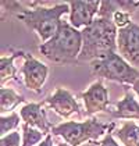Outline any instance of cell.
<instances>
[{
	"label": "cell",
	"instance_id": "cell-1",
	"mask_svg": "<svg viewBox=\"0 0 139 146\" xmlns=\"http://www.w3.org/2000/svg\"><path fill=\"white\" fill-rule=\"evenodd\" d=\"M82 32V50L78 61H91L117 50L118 28L113 20L96 18Z\"/></svg>",
	"mask_w": 139,
	"mask_h": 146
},
{
	"label": "cell",
	"instance_id": "cell-2",
	"mask_svg": "<svg viewBox=\"0 0 139 146\" xmlns=\"http://www.w3.org/2000/svg\"><path fill=\"white\" fill-rule=\"evenodd\" d=\"M82 50V32L71 27L67 21H61L58 32L46 43H42L39 52L47 60L57 64H68L79 58Z\"/></svg>",
	"mask_w": 139,
	"mask_h": 146
},
{
	"label": "cell",
	"instance_id": "cell-3",
	"mask_svg": "<svg viewBox=\"0 0 139 146\" xmlns=\"http://www.w3.org/2000/svg\"><path fill=\"white\" fill-rule=\"evenodd\" d=\"M68 3L56 4L53 7H36L25 9L17 14V18L21 20L28 28L34 29L39 35L42 43H46L58 32L61 25V15L70 13Z\"/></svg>",
	"mask_w": 139,
	"mask_h": 146
},
{
	"label": "cell",
	"instance_id": "cell-4",
	"mask_svg": "<svg viewBox=\"0 0 139 146\" xmlns=\"http://www.w3.org/2000/svg\"><path fill=\"white\" fill-rule=\"evenodd\" d=\"M114 128V123L104 124L96 118H89L86 121H66L58 125H54L52 134L61 136L66 143L71 146H81L91 141H97L106 132Z\"/></svg>",
	"mask_w": 139,
	"mask_h": 146
},
{
	"label": "cell",
	"instance_id": "cell-5",
	"mask_svg": "<svg viewBox=\"0 0 139 146\" xmlns=\"http://www.w3.org/2000/svg\"><path fill=\"white\" fill-rule=\"evenodd\" d=\"M91 70L95 77L102 79L114 81L118 84L134 85L139 79V71L127 63L116 52H110L104 56L93 60L91 63Z\"/></svg>",
	"mask_w": 139,
	"mask_h": 146
},
{
	"label": "cell",
	"instance_id": "cell-6",
	"mask_svg": "<svg viewBox=\"0 0 139 146\" xmlns=\"http://www.w3.org/2000/svg\"><path fill=\"white\" fill-rule=\"evenodd\" d=\"M117 50L120 56L132 66L139 64V25L131 23L128 27L118 29Z\"/></svg>",
	"mask_w": 139,
	"mask_h": 146
},
{
	"label": "cell",
	"instance_id": "cell-7",
	"mask_svg": "<svg viewBox=\"0 0 139 146\" xmlns=\"http://www.w3.org/2000/svg\"><path fill=\"white\" fill-rule=\"evenodd\" d=\"M23 57L25 58V63L21 68V72L24 75L25 86L29 90H34L35 93H40L46 82L49 68L28 53H24Z\"/></svg>",
	"mask_w": 139,
	"mask_h": 146
},
{
	"label": "cell",
	"instance_id": "cell-8",
	"mask_svg": "<svg viewBox=\"0 0 139 146\" xmlns=\"http://www.w3.org/2000/svg\"><path fill=\"white\" fill-rule=\"evenodd\" d=\"M70 4V24L75 29L86 28L95 21L93 17L99 13L100 1H82V0H72Z\"/></svg>",
	"mask_w": 139,
	"mask_h": 146
},
{
	"label": "cell",
	"instance_id": "cell-9",
	"mask_svg": "<svg viewBox=\"0 0 139 146\" xmlns=\"http://www.w3.org/2000/svg\"><path fill=\"white\" fill-rule=\"evenodd\" d=\"M81 98L83 99L86 114L93 115L99 111H104L109 106V90L100 81L92 84L85 92L81 93Z\"/></svg>",
	"mask_w": 139,
	"mask_h": 146
},
{
	"label": "cell",
	"instance_id": "cell-10",
	"mask_svg": "<svg viewBox=\"0 0 139 146\" xmlns=\"http://www.w3.org/2000/svg\"><path fill=\"white\" fill-rule=\"evenodd\" d=\"M20 115L25 124L42 131L45 135H50L53 125L49 123L43 103H28L20 110Z\"/></svg>",
	"mask_w": 139,
	"mask_h": 146
},
{
	"label": "cell",
	"instance_id": "cell-11",
	"mask_svg": "<svg viewBox=\"0 0 139 146\" xmlns=\"http://www.w3.org/2000/svg\"><path fill=\"white\" fill-rule=\"evenodd\" d=\"M46 102L47 104L63 118H70L74 114H78L81 117V110H79L78 103L67 89L57 88L56 92Z\"/></svg>",
	"mask_w": 139,
	"mask_h": 146
},
{
	"label": "cell",
	"instance_id": "cell-12",
	"mask_svg": "<svg viewBox=\"0 0 139 146\" xmlns=\"http://www.w3.org/2000/svg\"><path fill=\"white\" fill-rule=\"evenodd\" d=\"M114 118L121 120H139V103L134 95L125 88V95L117 103V110L110 113Z\"/></svg>",
	"mask_w": 139,
	"mask_h": 146
},
{
	"label": "cell",
	"instance_id": "cell-13",
	"mask_svg": "<svg viewBox=\"0 0 139 146\" xmlns=\"http://www.w3.org/2000/svg\"><path fill=\"white\" fill-rule=\"evenodd\" d=\"M116 136L124 146H139V125L134 121H128L117 131Z\"/></svg>",
	"mask_w": 139,
	"mask_h": 146
},
{
	"label": "cell",
	"instance_id": "cell-14",
	"mask_svg": "<svg viewBox=\"0 0 139 146\" xmlns=\"http://www.w3.org/2000/svg\"><path fill=\"white\" fill-rule=\"evenodd\" d=\"M24 96L15 93L13 89L9 88H1L0 89V113L4 115V113L14 110L20 103H24Z\"/></svg>",
	"mask_w": 139,
	"mask_h": 146
},
{
	"label": "cell",
	"instance_id": "cell-15",
	"mask_svg": "<svg viewBox=\"0 0 139 146\" xmlns=\"http://www.w3.org/2000/svg\"><path fill=\"white\" fill-rule=\"evenodd\" d=\"M18 56H24V52H15L13 56L10 57L1 56V58H0V84H1V86L6 82H9L10 79H15L17 68L14 67L13 61H14L15 57Z\"/></svg>",
	"mask_w": 139,
	"mask_h": 146
},
{
	"label": "cell",
	"instance_id": "cell-16",
	"mask_svg": "<svg viewBox=\"0 0 139 146\" xmlns=\"http://www.w3.org/2000/svg\"><path fill=\"white\" fill-rule=\"evenodd\" d=\"M21 128H23V145L21 146H38L42 142L43 136L45 138L47 136L42 131H39L36 128H32V127H29L28 124L25 123H23Z\"/></svg>",
	"mask_w": 139,
	"mask_h": 146
},
{
	"label": "cell",
	"instance_id": "cell-17",
	"mask_svg": "<svg viewBox=\"0 0 139 146\" xmlns=\"http://www.w3.org/2000/svg\"><path fill=\"white\" fill-rule=\"evenodd\" d=\"M20 125V115L17 113H10L9 115L0 117V135L1 138L11 134V131L17 129Z\"/></svg>",
	"mask_w": 139,
	"mask_h": 146
},
{
	"label": "cell",
	"instance_id": "cell-18",
	"mask_svg": "<svg viewBox=\"0 0 139 146\" xmlns=\"http://www.w3.org/2000/svg\"><path fill=\"white\" fill-rule=\"evenodd\" d=\"M120 10L117 0H104L100 1V9H99V18H106V20H111L113 15Z\"/></svg>",
	"mask_w": 139,
	"mask_h": 146
},
{
	"label": "cell",
	"instance_id": "cell-19",
	"mask_svg": "<svg viewBox=\"0 0 139 146\" xmlns=\"http://www.w3.org/2000/svg\"><path fill=\"white\" fill-rule=\"evenodd\" d=\"M113 23L116 24V27L117 28H125V27H128L129 24L132 23L131 21V17H129V14L125 11H121V10H118V11L113 15Z\"/></svg>",
	"mask_w": 139,
	"mask_h": 146
},
{
	"label": "cell",
	"instance_id": "cell-20",
	"mask_svg": "<svg viewBox=\"0 0 139 146\" xmlns=\"http://www.w3.org/2000/svg\"><path fill=\"white\" fill-rule=\"evenodd\" d=\"M20 143H21V138H20V132L17 131L6 135L0 139V146H20Z\"/></svg>",
	"mask_w": 139,
	"mask_h": 146
},
{
	"label": "cell",
	"instance_id": "cell-21",
	"mask_svg": "<svg viewBox=\"0 0 139 146\" xmlns=\"http://www.w3.org/2000/svg\"><path fill=\"white\" fill-rule=\"evenodd\" d=\"M117 4L120 7L121 11H125L128 14L136 11L139 7V0L138 1H134V0H117Z\"/></svg>",
	"mask_w": 139,
	"mask_h": 146
},
{
	"label": "cell",
	"instance_id": "cell-22",
	"mask_svg": "<svg viewBox=\"0 0 139 146\" xmlns=\"http://www.w3.org/2000/svg\"><path fill=\"white\" fill-rule=\"evenodd\" d=\"M100 146H120V145L114 141V136L111 134V131H109L107 134L104 135L103 141L100 142Z\"/></svg>",
	"mask_w": 139,
	"mask_h": 146
},
{
	"label": "cell",
	"instance_id": "cell-23",
	"mask_svg": "<svg viewBox=\"0 0 139 146\" xmlns=\"http://www.w3.org/2000/svg\"><path fill=\"white\" fill-rule=\"evenodd\" d=\"M38 146H53V139H52V135H47L46 138L39 143Z\"/></svg>",
	"mask_w": 139,
	"mask_h": 146
},
{
	"label": "cell",
	"instance_id": "cell-24",
	"mask_svg": "<svg viewBox=\"0 0 139 146\" xmlns=\"http://www.w3.org/2000/svg\"><path fill=\"white\" fill-rule=\"evenodd\" d=\"M132 89H134V92H135V93L139 96V79L135 82V84H134V85H132Z\"/></svg>",
	"mask_w": 139,
	"mask_h": 146
},
{
	"label": "cell",
	"instance_id": "cell-25",
	"mask_svg": "<svg viewBox=\"0 0 139 146\" xmlns=\"http://www.w3.org/2000/svg\"><path fill=\"white\" fill-rule=\"evenodd\" d=\"M81 146H100V143H97V141H91V142H86Z\"/></svg>",
	"mask_w": 139,
	"mask_h": 146
},
{
	"label": "cell",
	"instance_id": "cell-26",
	"mask_svg": "<svg viewBox=\"0 0 139 146\" xmlns=\"http://www.w3.org/2000/svg\"><path fill=\"white\" fill-rule=\"evenodd\" d=\"M57 146H71V145H68V143H64V142H61V143H58Z\"/></svg>",
	"mask_w": 139,
	"mask_h": 146
}]
</instances>
